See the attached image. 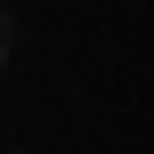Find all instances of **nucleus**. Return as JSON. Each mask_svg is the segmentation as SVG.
Returning <instances> with one entry per match:
<instances>
[{"label":"nucleus","instance_id":"nucleus-1","mask_svg":"<svg viewBox=\"0 0 154 154\" xmlns=\"http://www.w3.org/2000/svg\"><path fill=\"white\" fill-rule=\"evenodd\" d=\"M0 65H8V49H0Z\"/></svg>","mask_w":154,"mask_h":154}]
</instances>
